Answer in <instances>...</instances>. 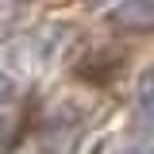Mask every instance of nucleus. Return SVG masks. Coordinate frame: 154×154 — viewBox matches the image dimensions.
Instances as JSON below:
<instances>
[{
  "mask_svg": "<svg viewBox=\"0 0 154 154\" xmlns=\"http://www.w3.org/2000/svg\"><path fill=\"white\" fill-rule=\"evenodd\" d=\"M108 23L119 31H150L154 27V4L150 0H127L108 12Z\"/></svg>",
  "mask_w": 154,
  "mask_h": 154,
  "instance_id": "nucleus-1",
  "label": "nucleus"
},
{
  "mask_svg": "<svg viewBox=\"0 0 154 154\" xmlns=\"http://www.w3.org/2000/svg\"><path fill=\"white\" fill-rule=\"evenodd\" d=\"M135 108H139V116L146 123H154V66L143 69L139 85H135Z\"/></svg>",
  "mask_w": 154,
  "mask_h": 154,
  "instance_id": "nucleus-2",
  "label": "nucleus"
},
{
  "mask_svg": "<svg viewBox=\"0 0 154 154\" xmlns=\"http://www.w3.org/2000/svg\"><path fill=\"white\" fill-rule=\"evenodd\" d=\"M12 96H16V81H12V77L0 69V104H8Z\"/></svg>",
  "mask_w": 154,
  "mask_h": 154,
  "instance_id": "nucleus-3",
  "label": "nucleus"
},
{
  "mask_svg": "<svg viewBox=\"0 0 154 154\" xmlns=\"http://www.w3.org/2000/svg\"><path fill=\"white\" fill-rule=\"evenodd\" d=\"M123 154H154L150 146H131V150H123Z\"/></svg>",
  "mask_w": 154,
  "mask_h": 154,
  "instance_id": "nucleus-4",
  "label": "nucleus"
}]
</instances>
